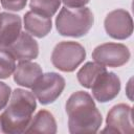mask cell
<instances>
[{"mask_svg": "<svg viewBox=\"0 0 134 134\" xmlns=\"http://www.w3.org/2000/svg\"><path fill=\"white\" fill-rule=\"evenodd\" d=\"M66 113L68 130L71 134L96 133L103 122L102 114L92 96L85 91H76L69 96L66 103Z\"/></svg>", "mask_w": 134, "mask_h": 134, "instance_id": "cell-1", "label": "cell"}, {"mask_svg": "<svg viewBox=\"0 0 134 134\" xmlns=\"http://www.w3.org/2000/svg\"><path fill=\"white\" fill-rule=\"evenodd\" d=\"M37 108L32 92L17 88L12 92L8 106L0 115L1 132L7 134L24 133Z\"/></svg>", "mask_w": 134, "mask_h": 134, "instance_id": "cell-2", "label": "cell"}, {"mask_svg": "<svg viewBox=\"0 0 134 134\" xmlns=\"http://www.w3.org/2000/svg\"><path fill=\"white\" fill-rule=\"evenodd\" d=\"M93 23V14L85 6L74 9L64 6L55 18L57 30L63 37L81 38L88 34Z\"/></svg>", "mask_w": 134, "mask_h": 134, "instance_id": "cell-3", "label": "cell"}, {"mask_svg": "<svg viewBox=\"0 0 134 134\" xmlns=\"http://www.w3.org/2000/svg\"><path fill=\"white\" fill-rule=\"evenodd\" d=\"M86 59V50L84 46L74 41H62L58 43L51 53L52 65L63 71H74Z\"/></svg>", "mask_w": 134, "mask_h": 134, "instance_id": "cell-4", "label": "cell"}, {"mask_svg": "<svg viewBox=\"0 0 134 134\" xmlns=\"http://www.w3.org/2000/svg\"><path fill=\"white\" fill-rule=\"evenodd\" d=\"M66 82L65 79L57 72H47L31 87L34 95L42 105L53 103L63 92Z\"/></svg>", "mask_w": 134, "mask_h": 134, "instance_id": "cell-5", "label": "cell"}, {"mask_svg": "<svg viewBox=\"0 0 134 134\" xmlns=\"http://www.w3.org/2000/svg\"><path fill=\"white\" fill-rule=\"evenodd\" d=\"M131 57L129 48L121 43H104L96 46L92 52L94 62L105 66L117 68L129 62Z\"/></svg>", "mask_w": 134, "mask_h": 134, "instance_id": "cell-6", "label": "cell"}, {"mask_svg": "<svg viewBox=\"0 0 134 134\" xmlns=\"http://www.w3.org/2000/svg\"><path fill=\"white\" fill-rule=\"evenodd\" d=\"M106 32L113 39L126 40L133 34V20L129 12L122 8L110 12L104 21Z\"/></svg>", "mask_w": 134, "mask_h": 134, "instance_id": "cell-7", "label": "cell"}, {"mask_svg": "<svg viewBox=\"0 0 134 134\" xmlns=\"http://www.w3.org/2000/svg\"><path fill=\"white\" fill-rule=\"evenodd\" d=\"M132 108L126 104H117L113 106L107 114L106 128L104 133H133Z\"/></svg>", "mask_w": 134, "mask_h": 134, "instance_id": "cell-8", "label": "cell"}, {"mask_svg": "<svg viewBox=\"0 0 134 134\" xmlns=\"http://www.w3.org/2000/svg\"><path fill=\"white\" fill-rule=\"evenodd\" d=\"M92 96L99 103H107L114 99L120 91V80L114 72L104 71L91 86Z\"/></svg>", "mask_w": 134, "mask_h": 134, "instance_id": "cell-9", "label": "cell"}, {"mask_svg": "<svg viewBox=\"0 0 134 134\" xmlns=\"http://www.w3.org/2000/svg\"><path fill=\"white\" fill-rule=\"evenodd\" d=\"M19 62L30 61L37 59L39 54V45L38 42L25 31H21L17 40L6 48Z\"/></svg>", "mask_w": 134, "mask_h": 134, "instance_id": "cell-10", "label": "cell"}, {"mask_svg": "<svg viewBox=\"0 0 134 134\" xmlns=\"http://www.w3.org/2000/svg\"><path fill=\"white\" fill-rule=\"evenodd\" d=\"M22 28L21 18L10 13H0V48H7L19 37Z\"/></svg>", "mask_w": 134, "mask_h": 134, "instance_id": "cell-11", "label": "cell"}, {"mask_svg": "<svg viewBox=\"0 0 134 134\" xmlns=\"http://www.w3.org/2000/svg\"><path fill=\"white\" fill-rule=\"evenodd\" d=\"M43 74L42 68L38 63L22 61L16 66L14 71V81L22 87L31 88Z\"/></svg>", "mask_w": 134, "mask_h": 134, "instance_id": "cell-12", "label": "cell"}, {"mask_svg": "<svg viewBox=\"0 0 134 134\" xmlns=\"http://www.w3.org/2000/svg\"><path fill=\"white\" fill-rule=\"evenodd\" d=\"M24 27L29 35L37 38H44L51 30V18L29 10L24 15Z\"/></svg>", "mask_w": 134, "mask_h": 134, "instance_id": "cell-13", "label": "cell"}, {"mask_svg": "<svg viewBox=\"0 0 134 134\" xmlns=\"http://www.w3.org/2000/svg\"><path fill=\"white\" fill-rule=\"evenodd\" d=\"M57 122L53 115L47 110H40L30 120L24 133H57Z\"/></svg>", "mask_w": 134, "mask_h": 134, "instance_id": "cell-14", "label": "cell"}, {"mask_svg": "<svg viewBox=\"0 0 134 134\" xmlns=\"http://www.w3.org/2000/svg\"><path fill=\"white\" fill-rule=\"evenodd\" d=\"M106 67L96 63V62H87L76 73V77L79 83L87 88L90 89L95 79L104 71H106Z\"/></svg>", "mask_w": 134, "mask_h": 134, "instance_id": "cell-15", "label": "cell"}, {"mask_svg": "<svg viewBox=\"0 0 134 134\" xmlns=\"http://www.w3.org/2000/svg\"><path fill=\"white\" fill-rule=\"evenodd\" d=\"M61 0H30L29 7L31 12L51 18L60 8Z\"/></svg>", "mask_w": 134, "mask_h": 134, "instance_id": "cell-16", "label": "cell"}, {"mask_svg": "<svg viewBox=\"0 0 134 134\" xmlns=\"http://www.w3.org/2000/svg\"><path fill=\"white\" fill-rule=\"evenodd\" d=\"M16 69V60L5 48H0V79H8Z\"/></svg>", "mask_w": 134, "mask_h": 134, "instance_id": "cell-17", "label": "cell"}, {"mask_svg": "<svg viewBox=\"0 0 134 134\" xmlns=\"http://www.w3.org/2000/svg\"><path fill=\"white\" fill-rule=\"evenodd\" d=\"M27 0H0V3L3 8L12 12L22 10L26 5Z\"/></svg>", "mask_w": 134, "mask_h": 134, "instance_id": "cell-18", "label": "cell"}, {"mask_svg": "<svg viewBox=\"0 0 134 134\" xmlns=\"http://www.w3.org/2000/svg\"><path fill=\"white\" fill-rule=\"evenodd\" d=\"M10 95H12L10 87L5 83L0 82V111L4 109L8 104Z\"/></svg>", "mask_w": 134, "mask_h": 134, "instance_id": "cell-19", "label": "cell"}, {"mask_svg": "<svg viewBox=\"0 0 134 134\" xmlns=\"http://www.w3.org/2000/svg\"><path fill=\"white\" fill-rule=\"evenodd\" d=\"M61 1L68 8H79V7H84L86 4L89 3L90 0H61Z\"/></svg>", "mask_w": 134, "mask_h": 134, "instance_id": "cell-20", "label": "cell"}, {"mask_svg": "<svg viewBox=\"0 0 134 134\" xmlns=\"http://www.w3.org/2000/svg\"><path fill=\"white\" fill-rule=\"evenodd\" d=\"M0 133H2V132H1V122H0Z\"/></svg>", "mask_w": 134, "mask_h": 134, "instance_id": "cell-21", "label": "cell"}]
</instances>
